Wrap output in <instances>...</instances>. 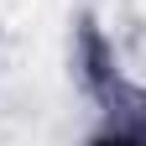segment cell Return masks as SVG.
I'll list each match as a JSON object with an SVG mask.
<instances>
[{
    "label": "cell",
    "mask_w": 146,
    "mask_h": 146,
    "mask_svg": "<svg viewBox=\"0 0 146 146\" xmlns=\"http://www.w3.org/2000/svg\"><path fill=\"white\" fill-rule=\"evenodd\" d=\"M104 146H131V141H104Z\"/></svg>",
    "instance_id": "6da1fadb"
}]
</instances>
